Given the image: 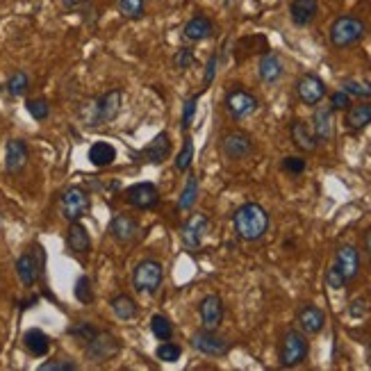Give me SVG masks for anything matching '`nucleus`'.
Returning <instances> with one entry per match:
<instances>
[{"label":"nucleus","instance_id":"nucleus-17","mask_svg":"<svg viewBox=\"0 0 371 371\" xmlns=\"http://www.w3.org/2000/svg\"><path fill=\"white\" fill-rule=\"evenodd\" d=\"M28 158H30V153H28V146H25L23 139H10V142H7V148H5L7 173L17 176V173L23 171L25 165H28Z\"/></svg>","mask_w":371,"mask_h":371},{"label":"nucleus","instance_id":"nucleus-40","mask_svg":"<svg viewBox=\"0 0 371 371\" xmlns=\"http://www.w3.org/2000/svg\"><path fill=\"white\" fill-rule=\"evenodd\" d=\"M76 299H78L80 303H92V301H94L92 280H89L87 276L78 278V283H76Z\"/></svg>","mask_w":371,"mask_h":371},{"label":"nucleus","instance_id":"nucleus-48","mask_svg":"<svg viewBox=\"0 0 371 371\" xmlns=\"http://www.w3.org/2000/svg\"><path fill=\"white\" fill-rule=\"evenodd\" d=\"M351 315H353V317L365 315V301H353V303H351Z\"/></svg>","mask_w":371,"mask_h":371},{"label":"nucleus","instance_id":"nucleus-27","mask_svg":"<svg viewBox=\"0 0 371 371\" xmlns=\"http://www.w3.org/2000/svg\"><path fill=\"white\" fill-rule=\"evenodd\" d=\"M23 344H25L28 351L34 355V358H41V355H46V353L50 351V337H48L43 330H39V328L25 330Z\"/></svg>","mask_w":371,"mask_h":371},{"label":"nucleus","instance_id":"nucleus-28","mask_svg":"<svg viewBox=\"0 0 371 371\" xmlns=\"http://www.w3.org/2000/svg\"><path fill=\"white\" fill-rule=\"evenodd\" d=\"M116 160V148L107 142H96L92 148H89V162H92L94 167H109L112 162Z\"/></svg>","mask_w":371,"mask_h":371},{"label":"nucleus","instance_id":"nucleus-18","mask_svg":"<svg viewBox=\"0 0 371 371\" xmlns=\"http://www.w3.org/2000/svg\"><path fill=\"white\" fill-rule=\"evenodd\" d=\"M296 321H299L301 330L306 335H317V332L324 330L326 326V315L324 310H319L317 306H303L296 315Z\"/></svg>","mask_w":371,"mask_h":371},{"label":"nucleus","instance_id":"nucleus-32","mask_svg":"<svg viewBox=\"0 0 371 371\" xmlns=\"http://www.w3.org/2000/svg\"><path fill=\"white\" fill-rule=\"evenodd\" d=\"M151 330H153V335L160 339V342H167V339L173 337L171 321H169L167 317H162V315H153L151 317Z\"/></svg>","mask_w":371,"mask_h":371},{"label":"nucleus","instance_id":"nucleus-34","mask_svg":"<svg viewBox=\"0 0 371 371\" xmlns=\"http://www.w3.org/2000/svg\"><path fill=\"white\" fill-rule=\"evenodd\" d=\"M342 92L348 96H358V98H371V83L358 78H348L342 83Z\"/></svg>","mask_w":371,"mask_h":371},{"label":"nucleus","instance_id":"nucleus-12","mask_svg":"<svg viewBox=\"0 0 371 371\" xmlns=\"http://www.w3.org/2000/svg\"><path fill=\"white\" fill-rule=\"evenodd\" d=\"M125 200L137 210H151L160 203V191L153 182H137L125 189Z\"/></svg>","mask_w":371,"mask_h":371},{"label":"nucleus","instance_id":"nucleus-23","mask_svg":"<svg viewBox=\"0 0 371 371\" xmlns=\"http://www.w3.org/2000/svg\"><path fill=\"white\" fill-rule=\"evenodd\" d=\"M315 137L317 142H330L332 137V107L330 105H324V107H317L315 109Z\"/></svg>","mask_w":371,"mask_h":371},{"label":"nucleus","instance_id":"nucleus-38","mask_svg":"<svg viewBox=\"0 0 371 371\" xmlns=\"http://www.w3.org/2000/svg\"><path fill=\"white\" fill-rule=\"evenodd\" d=\"M180 355H182V348L178 346V344H173L171 339H167V342H162L158 346V358L162 362H176L178 358H180Z\"/></svg>","mask_w":371,"mask_h":371},{"label":"nucleus","instance_id":"nucleus-46","mask_svg":"<svg viewBox=\"0 0 371 371\" xmlns=\"http://www.w3.org/2000/svg\"><path fill=\"white\" fill-rule=\"evenodd\" d=\"M330 107L332 109H348L351 107V96L346 92H335L330 96Z\"/></svg>","mask_w":371,"mask_h":371},{"label":"nucleus","instance_id":"nucleus-19","mask_svg":"<svg viewBox=\"0 0 371 371\" xmlns=\"http://www.w3.org/2000/svg\"><path fill=\"white\" fill-rule=\"evenodd\" d=\"M317 14H319L317 0H292V3H289V19L299 28H306L312 23Z\"/></svg>","mask_w":371,"mask_h":371},{"label":"nucleus","instance_id":"nucleus-44","mask_svg":"<svg viewBox=\"0 0 371 371\" xmlns=\"http://www.w3.org/2000/svg\"><path fill=\"white\" fill-rule=\"evenodd\" d=\"M39 369L41 371H76L78 365L71 360H50V362H43Z\"/></svg>","mask_w":371,"mask_h":371},{"label":"nucleus","instance_id":"nucleus-21","mask_svg":"<svg viewBox=\"0 0 371 371\" xmlns=\"http://www.w3.org/2000/svg\"><path fill=\"white\" fill-rule=\"evenodd\" d=\"M283 59H280L276 53H266L259 57V64H257V76L262 83L271 85V83H278L280 78H283Z\"/></svg>","mask_w":371,"mask_h":371},{"label":"nucleus","instance_id":"nucleus-2","mask_svg":"<svg viewBox=\"0 0 371 371\" xmlns=\"http://www.w3.org/2000/svg\"><path fill=\"white\" fill-rule=\"evenodd\" d=\"M308 353H310V342L306 337V332L301 330H287L283 335V342H280V365L285 369H292V367H299L301 362L308 360Z\"/></svg>","mask_w":371,"mask_h":371},{"label":"nucleus","instance_id":"nucleus-22","mask_svg":"<svg viewBox=\"0 0 371 371\" xmlns=\"http://www.w3.org/2000/svg\"><path fill=\"white\" fill-rule=\"evenodd\" d=\"M289 135H292V142L296 144V148H301V151H306V153L317 151L319 142H317L315 132L310 130V125H308V123L294 121V123H292V128H289Z\"/></svg>","mask_w":371,"mask_h":371},{"label":"nucleus","instance_id":"nucleus-30","mask_svg":"<svg viewBox=\"0 0 371 371\" xmlns=\"http://www.w3.org/2000/svg\"><path fill=\"white\" fill-rule=\"evenodd\" d=\"M112 310L121 321H128L137 315V303L130 299L128 294H116L112 299Z\"/></svg>","mask_w":371,"mask_h":371},{"label":"nucleus","instance_id":"nucleus-10","mask_svg":"<svg viewBox=\"0 0 371 371\" xmlns=\"http://www.w3.org/2000/svg\"><path fill=\"white\" fill-rule=\"evenodd\" d=\"M191 346L200 353L212 355V358H221V355H226L230 351L228 339H224L214 330H207V328L194 332V337H191Z\"/></svg>","mask_w":371,"mask_h":371},{"label":"nucleus","instance_id":"nucleus-33","mask_svg":"<svg viewBox=\"0 0 371 371\" xmlns=\"http://www.w3.org/2000/svg\"><path fill=\"white\" fill-rule=\"evenodd\" d=\"M7 94L12 96V98H19V96H23L28 92V87H30V78H28V73L23 71H17V73H12V78L7 80Z\"/></svg>","mask_w":371,"mask_h":371},{"label":"nucleus","instance_id":"nucleus-20","mask_svg":"<svg viewBox=\"0 0 371 371\" xmlns=\"http://www.w3.org/2000/svg\"><path fill=\"white\" fill-rule=\"evenodd\" d=\"M109 233H112V237L118 244H130L137 240L139 224L132 217H128V214H118V217L112 219V224H109Z\"/></svg>","mask_w":371,"mask_h":371},{"label":"nucleus","instance_id":"nucleus-41","mask_svg":"<svg viewBox=\"0 0 371 371\" xmlns=\"http://www.w3.org/2000/svg\"><path fill=\"white\" fill-rule=\"evenodd\" d=\"M196 105H198V96H191V98L184 100V105H182V130H189V125L194 123Z\"/></svg>","mask_w":371,"mask_h":371},{"label":"nucleus","instance_id":"nucleus-1","mask_svg":"<svg viewBox=\"0 0 371 371\" xmlns=\"http://www.w3.org/2000/svg\"><path fill=\"white\" fill-rule=\"evenodd\" d=\"M235 233L244 242H257L262 240L269 230V214L262 205L257 203H244L233 217Z\"/></svg>","mask_w":371,"mask_h":371},{"label":"nucleus","instance_id":"nucleus-31","mask_svg":"<svg viewBox=\"0 0 371 371\" xmlns=\"http://www.w3.org/2000/svg\"><path fill=\"white\" fill-rule=\"evenodd\" d=\"M196 196H198V178L191 173L187 178V182H184V189L180 194V200H178V207H180V210H191L196 203Z\"/></svg>","mask_w":371,"mask_h":371},{"label":"nucleus","instance_id":"nucleus-8","mask_svg":"<svg viewBox=\"0 0 371 371\" xmlns=\"http://www.w3.org/2000/svg\"><path fill=\"white\" fill-rule=\"evenodd\" d=\"M257 98L246 89H233L228 96H226V109L228 114L235 118V121H242V118L251 116L257 109Z\"/></svg>","mask_w":371,"mask_h":371},{"label":"nucleus","instance_id":"nucleus-6","mask_svg":"<svg viewBox=\"0 0 371 371\" xmlns=\"http://www.w3.org/2000/svg\"><path fill=\"white\" fill-rule=\"evenodd\" d=\"M92 207V200L89 194L83 187H69L59 198V210H62V217L73 224V221H80Z\"/></svg>","mask_w":371,"mask_h":371},{"label":"nucleus","instance_id":"nucleus-7","mask_svg":"<svg viewBox=\"0 0 371 371\" xmlns=\"http://www.w3.org/2000/svg\"><path fill=\"white\" fill-rule=\"evenodd\" d=\"M118 351H121L118 339L112 335V332H100V330L96 332L85 346L87 358L92 362H107V360H112Z\"/></svg>","mask_w":371,"mask_h":371},{"label":"nucleus","instance_id":"nucleus-13","mask_svg":"<svg viewBox=\"0 0 371 371\" xmlns=\"http://www.w3.org/2000/svg\"><path fill=\"white\" fill-rule=\"evenodd\" d=\"M207 228H210V221L203 212H196L191 214V217L182 224V230H180V237H182V244L191 251L200 248V244H203V237L207 233Z\"/></svg>","mask_w":371,"mask_h":371},{"label":"nucleus","instance_id":"nucleus-49","mask_svg":"<svg viewBox=\"0 0 371 371\" xmlns=\"http://www.w3.org/2000/svg\"><path fill=\"white\" fill-rule=\"evenodd\" d=\"M87 0H64V5L66 7H80V5H85Z\"/></svg>","mask_w":371,"mask_h":371},{"label":"nucleus","instance_id":"nucleus-45","mask_svg":"<svg viewBox=\"0 0 371 371\" xmlns=\"http://www.w3.org/2000/svg\"><path fill=\"white\" fill-rule=\"evenodd\" d=\"M326 283H328V287L332 289H342L346 285V280L342 276V271L337 269V264H332L328 271H326Z\"/></svg>","mask_w":371,"mask_h":371},{"label":"nucleus","instance_id":"nucleus-14","mask_svg":"<svg viewBox=\"0 0 371 371\" xmlns=\"http://www.w3.org/2000/svg\"><path fill=\"white\" fill-rule=\"evenodd\" d=\"M41 266H43V253L41 248H36V253H23L17 259V273L21 278V283L25 287H34V283L41 276Z\"/></svg>","mask_w":371,"mask_h":371},{"label":"nucleus","instance_id":"nucleus-29","mask_svg":"<svg viewBox=\"0 0 371 371\" xmlns=\"http://www.w3.org/2000/svg\"><path fill=\"white\" fill-rule=\"evenodd\" d=\"M371 123V105L362 103V105H351L346 109V125L351 130H362Z\"/></svg>","mask_w":371,"mask_h":371},{"label":"nucleus","instance_id":"nucleus-50","mask_svg":"<svg viewBox=\"0 0 371 371\" xmlns=\"http://www.w3.org/2000/svg\"><path fill=\"white\" fill-rule=\"evenodd\" d=\"M365 251L371 255V230L367 233V237H365Z\"/></svg>","mask_w":371,"mask_h":371},{"label":"nucleus","instance_id":"nucleus-35","mask_svg":"<svg viewBox=\"0 0 371 371\" xmlns=\"http://www.w3.org/2000/svg\"><path fill=\"white\" fill-rule=\"evenodd\" d=\"M194 153H196L194 139L187 137V139H184V144H182V151L176 155V169H178V171H187V169L191 167V162H194Z\"/></svg>","mask_w":371,"mask_h":371},{"label":"nucleus","instance_id":"nucleus-42","mask_svg":"<svg viewBox=\"0 0 371 371\" xmlns=\"http://www.w3.org/2000/svg\"><path fill=\"white\" fill-rule=\"evenodd\" d=\"M280 169L287 173H292V176H301L308 169V162L303 158H285L283 162H280Z\"/></svg>","mask_w":371,"mask_h":371},{"label":"nucleus","instance_id":"nucleus-16","mask_svg":"<svg viewBox=\"0 0 371 371\" xmlns=\"http://www.w3.org/2000/svg\"><path fill=\"white\" fill-rule=\"evenodd\" d=\"M335 264H337V269L342 271L346 283L355 280V278H358V273H360V253H358V248L351 246V244L339 246L337 253H335Z\"/></svg>","mask_w":371,"mask_h":371},{"label":"nucleus","instance_id":"nucleus-11","mask_svg":"<svg viewBox=\"0 0 371 371\" xmlns=\"http://www.w3.org/2000/svg\"><path fill=\"white\" fill-rule=\"evenodd\" d=\"M296 94H299L303 105L315 107L324 100L326 83L319 76H315V73H306V76H301L299 83H296Z\"/></svg>","mask_w":371,"mask_h":371},{"label":"nucleus","instance_id":"nucleus-47","mask_svg":"<svg viewBox=\"0 0 371 371\" xmlns=\"http://www.w3.org/2000/svg\"><path fill=\"white\" fill-rule=\"evenodd\" d=\"M214 76H217V55H212V57H210V62H207L205 80H203V83H205V85H210L212 80H214Z\"/></svg>","mask_w":371,"mask_h":371},{"label":"nucleus","instance_id":"nucleus-36","mask_svg":"<svg viewBox=\"0 0 371 371\" xmlns=\"http://www.w3.org/2000/svg\"><path fill=\"white\" fill-rule=\"evenodd\" d=\"M118 12L125 19H142L144 17V0H118Z\"/></svg>","mask_w":371,"mask_h":371},{"label":"nucleus","instance_id":"nucleus-3","mask_svg":"<svg viewBox=\"0 0 371 371\" xmlns=\"http://www.w3.org/2000/svg\"><path fill=\"white\" fill-rule=\"evenodd\" d=\"M365 32V21H360L358 17H337L330 25V43L335 48H348L358 43Z\"/></svg>","mask_w":371,"mask_h":371},{"label":"nucleus","instance_id":"nucleus-25","mask_svg":"<svg viewBox=\"0 0 371 371\" xmlns=\"http://www.w3.org/2000/svg\"><path fill=\"white\" fill-rule=\"evenodd\" d=\"M212 32H214V25L207 17L189 19L187 25H184V30H182V34L187 41H203V39H207V36H212Z\"/></svg>","mask_w":371,"mask_h":371},{"label":"nucleus","instance_id":"nucleus-39","mask_svg":"<svg viewBox=\"0 0 371 371\" xmlns=\"http://www.w3.org/2000/svg\"><path fill=\"white\" fill-rule=\"evenodd\" d=\"M96 332H98V328H96V326H92V324H87V321H80V324L71 326V328H69V335H71V337H78L80 342H85V344L96 335Z\"/></svg>","mask_w":371,"mask_h":371},{"label":"nucleus","instance_id":"nucleus-4","mask_svg":"<svg viewBox=\"0 0 371 371\" xmlns=\"http://www.w3.org/2000/svg\"><path fill=\"white\" fill-rule=\"evenodd\" d=\"M121 103H123L121 89H112V92L98 96V98L94 100V105L89 107V114H87L89 125H100V123L114 121L118 112H121Z\"/></svg>","mask_w":371,"mask_h":371},{"label":"nucleus","instance_id":"nucleus-5","mask_svg":"<svg viewBox=\"0 0 371 371\" xmlns=\"http://www.w3.org/2000/svg\"><path fill=\"white\" fill-rule=\"evenodd\" d=\"M162 278H165V269L158 259H144L135 266V273H132V287L137 289L139 294H155L162 285Z\"/></svg>","mask_w":371,"mask_h":371},{"label":"nucleus","instance_id":"nucleus-26","mask_svg":"<svg viewBox=\"0 0 371 371\" xmlns=\"http://www.w3.org/2000/svg\"><path fill=\"white\" fill-rule=\"evenodd\" d=\"M66 246H69L73 253H87L92 248V240H89L87 228L80 224V221H73L69 233H66Z\"/></svg>","mask_w":371,"mask_h":371},{"label":"nucleus","instance_id":"nucleus-15","mask_svg":"<svg viewBox=\"0 0 371 371\" xmlns=\"http://www.w3.org/2000/svg\"><path fill=\"white\" fill-rule=\"evenodd\" d=\"M200 321H203V328L207 330H217L221 321H224V303L217 294H207L198 306Z\"/></svg>","mask_w":371,"mask_h":371},{"label":"nucleus","instance_id":"nucleus-37","mask_svg":"<svg viewBox=\"0 0 371 371\" xmlns=\"http://www.w3.org/2000/svg\"><path fill=\"white\" fill-rule=\"evenodd\" d=\"M25 109H28V114L34 118V121H43V118H48V114H50L48 100H43V98L28 100V103H25Z\"/></svg>","mask_w":371,"mask_h":371},{"label":"nucleus","instance_id":"nucleus-9","mask_svg":"<svg viewBox=\"0 0 371 371\" xmlns=\"http://www.w3.org/2000/svg\"><path fill=\"white\" fill-rule=\"evenodd\" d=\"M221 148H224V155L228 160L240 162V160H246L248 155H253L255 144H253V139L246 135V132L233 130V132H228V135L224 137Z\"/></svg>","mask_w":371,"mask_h":371},{"label":"nucleus","instance_id":"nucleus-24","mask_svg":"<svg viewBox=\"0 0 371 371\" xmlns=\"http://www.w3.org/2000/svg\"><path fill=\"white\" fill-rule=\"evenodd\" d=\"M169 155H171V142H169L167 132H160V135L144 148V158L148 162H153V165H162Z\"/></svg>","mask_w":371,"mask_h":371},{"label":"nucleus","instance_id":"nucleus-43","mask_svg":"<svg viewBox=\"0 0 371 371\" xmlns=\"http://www.w3.org/2000/svg\"><path fill=\"white\" fill-rule=\"evenodd\" d=\"M173 62H176L178 69L184 71V69H189V66L196 64V55H194V50H191V48H180V50L176 53Z\"/></svg>","mask_w":371,"mask_h":371}]
</instances>
